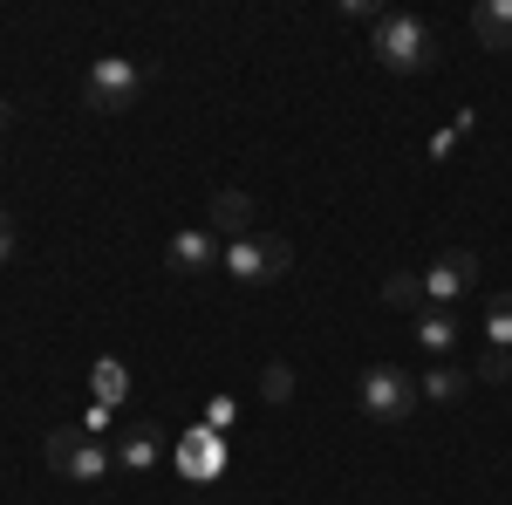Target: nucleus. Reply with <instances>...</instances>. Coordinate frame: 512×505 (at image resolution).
<instances>
[{
    "instance_id": "obj_1",
    "label": "nucleus",
    "mask_w": 512,
    "mask_h": 505,
    "mask_svg": "<svg viewBox=\"0 0 512 505\" xmlns=\"http://www.w3.org/2000/svg\"><path fill=\"white\" fill-rule=\"evenodd\" d=\"M437 55V35L431 21H417V14H376V62L396 69V76H424Z\"/></svg>"
},
{
    "instance_id": "obj_2",
    "label": "nucleus",
    "mask_w": 512,
    "mask_h": 505,
    "mask_svg": "<svg viewBox=\"0 0 512 505\" xmlns=\"http://www.w3.org/2000/svg\"><path fill=\"white\" fill-rule=\"evenodd\" d=\"M355 403H362V417L369 424H410V410L424 403L417 396V376H403L390 362H376V369H362V383H355Z\"/></svg>"
},
{
    "instance_id": "obj_3",
    "label": "nucleus",
    "mask_w": 512,
    "mask_h": 505,
    "mask_svg": "<svg viewBox=\"0 0 512 505\" xmlns=\"http://www.w3.org/2000/svg\"><path fill=\"white\" fill-rule=\"evenodd\" d=\"M226 273L233 280H246V287H267V280H280V273H294V246L280 233H246L226 246Z\"/></svg>"
},
{
    "instance_id": "obj_4",
    "label": "nucleus",
    "mask_w": 512,
    "mask_h": 505,
    "mask_svg": "<svg viewBox=\"0 0 512 505\" xmlns=\"http://www.w3.org/2000/svg\"><path fill=\"white\" fill-rule=\"evenodd\" d=\"M137 89H144V69H137L130 55H96L89 76H82V103L110 117V110H130V103H137Z\"/></svg>"
},
{
    "instance_id": "obj_5",
    "label": "nucleus",
    "mask_w": 512,
    "mask_h": 505,
    "mask_svg": "<svg viewBox=\"0 0 512 505\" xmlns=\"http://www.w3.org/2000/svg\"><path fill=\"white\" fill-rule=\"evenodd\" d=\"M48 465L62 471V478H76V485H96V478L110 471V451H103L96 437H82V430H55V437H48Z\"/></svg>"
},
{
    "instance_id": "obj_6",
    "label": "nucleus",
    "mask_w": 512,
    "mask_h": 505,
    "mask_svg": "<svg viewBox=\"0 0 512 505\" xmlns=\"http://www.w3.org/2000/svg\"><path fill=\"white\" fill-rule=\"evenodd\" d=\"M472 280H478V253H444V260L424 273V294H431V301H465Z\"/></svg>"
},
{
    "instance_id": "obj_7",
    "label": "nucleus",
    "mask_w": 512,
    "mask_h": 505,
    "mask_svg": "<svg viewBox=\"0 0 512 505\" xmlns=\"http://www.w3.org/2000/svg\"><path fill=\"white\" fill-rule=\"evenodd\" d=\"M219 260H226V253H219V239L205 233V226H192V233H178L164 246V267L171 273H212Z\"/></svg>"
},
{
    "instance_id": "obj_8",
    "label": "nucleus",
    "mask_w": 512,
    "mask_h": 505,
    "mask_svg": "<svg viewBox=\"0 0 512 505\" xmlns=\"http://www.w3.org/2000/svg\"><path fill=\"white\" fill-rule=\"evenodd\" d=\"M472 35L492 55H512V0H478L472 7Z\"/></svg>"
},
{
    "instance_id": "obj_9",
    "label": "nucleus",
    "mask_w": 512,
    "mask_h": 505,
    "mask_svg": "<svg viewBox=\"0 0 512 505\" xmlns=\"http://www.w3.org/2000/svg\"><path fill=\"white\" fill-rule=\"evenodd\" d=\"M212 226L233 233V239H246V233H253V198H246V192H219V198H212Z\"/></svg>"
},
{
    "instance_id": "obj_10",
    "label": "nucleus",
    "mask_w": 512,
    "mask_h": 505,
    "mask_svg": "<svg viewBox=\"0 0 512 505\" xmlns=\"http://www.w3.org/2000/svg\"><path fill=\"white\" fill-rule=\"evenodd\" d=\"M417 396H424V403H458V396H465V369H444V362H437L431 376H417Z\"/></svg>"
},
{
    "instance_id": "obj_11",
    "label": "nucleus",
    "mask_w": 512,
    "mask_h": 505,
    "mask_svg": "<svg viewBox=\"0 0 512 505\" xmlns=\"http://www.w3.org/2000/svg\"><path fill=\"white\" fill-rule=\"evenodd\" d=\"M117 465H130V471H151V465H158V430H151V424H137L130 437H123Z\"/></svg>"
},
{
    "instance_id": "obj_12",
    "label": "nucleus",
    "mask_w": 512,
    "mask_h": 505,
    "mask_svg": "<svg viewBox=\"0 0 512 505\" xmlns=\"http://www.w3.org/2000/svg\"><path fill=\"white\" fill-rule=\"evenodd\" d=\"M417 342H424V349H431V355H451V349H458V321H451V314H424V321H417Z\"/></svg>"
},
{
    "instance_id": "obj_13",
    "label": "nucleus",
    "mask_w": 512,
    "mask_h": 505,
    "mask_svg": "<svg viewBox=\"0 0 512 505\" xmlns=\"http://www.w3.org/2000/svg\"><path fill=\"white\" fill-rule=\"evenodd\" d=\"M383 301H390V308H424V301H431V294H424V273H390V280H383Z\"/></svg>"
},
{
    "instance_id": "obj_14",
    "label": "nucleus",
    "mask_w": 512,
    "mask_h": 505,
    "mask_svg": "<svg viewBox=\"0 0 512 505\" xmlns=\"http://www.w3.org/2000/svg\"><path fill=\"white\" fill-rule=\"evenodd\" d=\"M178 465H185V471H219V444H212V437H205V430H198L192 444H185V451H178Z\"/></svg>"
},
{
    "instance_id": "obj_15",
    "label": "nucleus",
    "mask_w": 512,
    "mask_h": 505,
    "mask_svg": "<svg viewBox=\"0 0 512 505\" xmlns=\"http://www.w3.org/2000/svg\"><path fill=\"white\" fill-rule=\"evenodd\" d=\"M485 335H492V349H512V294H499V301H492V314H485Z\"/></svg>"
},
{
    "instance_id": "obj_16",
    "label": "nucleus",
    "mask_w": 512,
    "mask_h": 505,
    "mask_svg": "<svg viewBox=\"0 0 512 505\" xmlns=\"http://www.w3.org/2000/svg\"><path fill=\"white\" fill-rule=\"evenodd\" d=\"M478 376H485V383H512V349H485Z\"/></svg>"
},
{
    "instance_id": "obj_17",
    "label": "nucleus",
    "mask_w": 512,
    "mask_h": 505,
    "mask_svg": "<svg viewBox=\"0 0 512 505\" xmlns=\"http://www.w3.org/2000/svg\"><path fill=\"white\" fill-rule=\"evenodd\" d=\"M96 396H103V403H117V396H123V369H117V362H96Z\"/></svg>"
},
{
    "instance_id": "obj_18",
    "label": "nucleus",
    "mask_w": 512,
    "mask_h": 505,
    "mask_svg": "<svg viewBox=\"0 0 512 505\" xmlns=\"http://www.w3.org/2000/svg\"><path fill=\"white\" fill-rule=\"evenodd\" d=\"M267 403H287V389H294V376H287V362H274V369H267Z\"/></svg>"
},
{
    "instance_id": "obj_19",
    "label": "nucleus",
    "mask_w": 512,
    "mask_h": 505,
    "mask_svg": "<svg viewBox=\"0 0 512 505\" xmlns=\"http://www.w3.org/2000/svg\"><path fill=\"white\" fill-rule=\"evenodd\" d=\"M7 260H14V219L0 212V267H7Z\"/></svg>"
},
{
    "instance_id": "obj_20",
    "label": "nucleus",
    "mask_w": 512,
    "mask_h": 505,
    "mask_svg": "<svg viewBox=\"0 0 512 505\" xmlns=\"http://www.w3.org/2000/svg\"><path fill=\"white\" fill-rule=\"evenodd\" d=\"M0 130H7V103H0Z\"/></svg>"
}]
</instances>
